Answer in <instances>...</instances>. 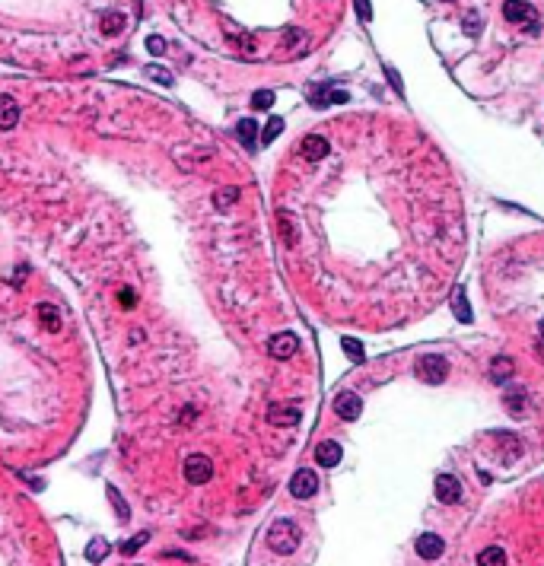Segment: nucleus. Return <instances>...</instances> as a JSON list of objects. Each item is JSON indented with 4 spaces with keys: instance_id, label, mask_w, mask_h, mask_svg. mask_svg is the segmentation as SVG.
I'll list each match as a JSON object with an SVG mask.
<instances>
[{
    "instance_id": "f257e3e1",
    "label": "nucleus",
    "mask_w": 544,
    "mask_h": 566,
    "mask_svg": "<svg viewBox=\"0 0 544 566\" xmlns=\"http://www.w3.org/2000/svg\"><path fill=\"white\" fill-rule=\"evenodd\" d=\"M299 525L296 522H290V518H277L271 528H268V547L274 554H293L299 547Z\"/></svg>"
},
{
    "instance_id": "f03ea898",
    "label": "nucleus",
    "mask_w": 544,
    "mask_h": 566,
    "mask_svg": "<svg viewBox=\"0 0 544 566\" xmlns=\"http://www.w3.org/2000/svg\"><path fill=\"white\" fill-rule=\"evenodd\" d=\"M445 376H449V363H445V356H439V353H427V356L417 360V378H423L427 385H439V382H445Z\"/></svg>"
},
{
    "instance_id": "7ed1b4c3",
    "label": "nucleus",
    "mask_w": 544,
    "mask_h": 566,
    "mask_svg": "<svg viewBox=\"0 0 544 566\" xmlns=\"http://www.w3.org/2000/svg\"><path fill=\"white\" fill-rule=\"evenodd\" d=\"M214 477V461L207 458V455H201V452H194V455H188L185 458V481L194 487L207 484Z\"/></svg>"
},
{
    "instance_id": "20e7f679",
    "label": "nucleus",
    "mask_w": 544,
    "mask_h": 566,
    "mask_svg": "<svg viewBox=\"0 0 544 566\" xmlns=\"http://www.w3.org/2000/svg\"><path fill=\"white\" fill-rule=\"evenodd\" d=\"M290 493H293L296 500L315 496V493H319V474H315L312 468H299L296 474H293V481H290Z\"/></svg>"
},
{
    "instance_id": "39448f33",
    "label": "nucleus",
    "mask_w": 544,
    "mask_h": 566,
    "mask_svg": "<svg viewBox=\"0 0 544 566\" xmlns=\"http://www.w3.org/2000/svg\"><path fill=\"white\" fill-rule=\"evenodd\" d=\"M296 350H299V337L290 334V331H281V334H274L268 341V353H271L274 360H290Z\"/></svg>"
},
{
    "instance_id": "423d86ee",
    "label": "nucleus",
    "mask_w": 544,
    "mask_h": 566,
    "mask_svg": "<svg viewBox=\"0 0 544 566\" xmlns=\"http://www.w3.org/2000/svg\"><path fill=\"white\" fill-rule=\"evenodd\" d=\"M503 17L510 19V23H528V29L532 32H538V23H535V10L528 7L525 0H506L503 3Z\"/></svg>"
},
{
    "instance_id": "0eeeda50",
    "label": "nucleus",
    "mask_w": 544,
    "mask_h": 566,
    "mask_svg": "<svg viewBox=\"0 0 544 566\" xmlns=\"http://www.w3.org/2000/svg\"><path fill=\"white\" fill-rule=\"evenodd\" d=\"M334 414H338L341 420H356L363 414V401L354 392H341L338 398H334Z\"/></svg>"
},
{
    "instance_id": "6e6552de",
    "label": "nucleus",
    "mask_w": 544,
    "mask_h": 566,
    "mask_svg": "<svg viewBox=\"0 0 544 566\" xmlns=\"http://www.w3.org/2000/svg\"><path fill=\"white\" fill-rule=\"evenodd\" d=\"M436 500L445 503V506L459 503V500H462V484H459L452 474H439L436 477Z\"/></svg>"
},
{
    "instance_id": "1a4fd4ad",
    "label": "nucleus",
    "mask_w": 544,
    "mask_h": 566,
    "mask_svg": "<svg viewBox=\"0 0 544 566\" xmlns=\"http://www.w3.org/2000/svg\"><path fill=\"white\" fill-rule=\"evenodd\" d=\"M268 420H271L274 427H296L299 407H293V404H271L268 407Z\"/></svg>"
},
{
    "instance_id": "9d476101",
    "label": "nucleus",
    "mask_w": 544,
    "mask_h": 566,
    "mask_svg": "<svg viewBox=\"0 0 544 566\" xmlns=\"http://www.w3.org/2000/svg\"><path fill=\"white\" fill-rule=\"evenodd\" d=\"M414 550H417L423 560H439V557H443V550H445V544H443V538H439V534L427 532V534H421V538H417Z\"/></svg>"
},
{
    "instance_id": "9b49d317",
    "label": "nucleus",
    "mask_w": 544,
    "mask_h": 566,
    "mask_svg": "<svg viewBox=\"0 0 544 566\" xmlns=\"http://www.w3.org/2000/svg\"><path fill=\"white\" fill-rule=\"evenodd\" d=\"M328 153H331V143L325 137H319V134H309V137L303 140V156L309 159V163H322Z\"/></svg>"
},
{
    "instance_id": "f8f14e48",
    "label": "nucleus",
    "mask_w": 544,
    "mask_h": 566,
    "mask_svg": "<svg viewBox=\"0 0 544 566\" xmlns=\"http://www.w3.org/2000/svg\"><path fill=\"white\" fill-rule=\"evenodd\" d=\"M19 124V102L13 96H0V131H10Z\"/></svg>"
},
{
    "instance_id": "ddd939ff",
    "label": "nucleus",
    "mask_w": 544,
    "mask_h": 566,
    "mask_svg": "<svg viewBox=\"0 0 544 566\" xmlns=\"http://www.w3.org/2000/svg\"><path fill=\"white\" fill-rule=\"evenodd\" d=\"M341 455H344V449H341V443H334V439H325V443H319V449H315V461H319L322 468H334L341 461Z\"/></svg>"
},
{
    "instance_id": "4468645a",
    "label": "nucleus",
    "mask_w": 544,
    "mask_h": 566,
    "mask_svg": "<svg viewBox=\"0 0 544 566\" xmlns=\"http://www.w3.org/2000/svg\"><path fill=\"white\" fill-rule=\"evenodd\" d=\"M124 26H128V17H124V13H118V10H112V13H105V17H102L99 29H102V35H118V32H124Z\"/></svg>"
},
{
    "instance_id": "2eb2a0df",
    "label": "nucleus",
    "mask_w": 544,
    "mask_h": 566,
    "mask_svg": "<svg viewBox=\"0 0 544 566\" xmlns=\"http://www.w3.org/2000/svg\"><path fill=\"white\" fill-rule=\"evenodd\" d=\"M236 134H239L242 147L255 150V137H258V124H255V118H242V121L236 124Z\"/></svg>"
},
{
    "instance_id": "dca6fc26",
    "label": "nucleus",
    "mask_w": 544,
    "mask_h": 566,
    "mask_svg": "<svg viewBox=\"0 0 544 566\" xmlns=\"http://www.w3.org/2000/svg\"><path fill=\"white\" fill-rule=\"evenodd\" d=\"M512 372H516V363H512L510 356H496V360L490 363V378H494V382H506Z\"/></svg>"
},
{
    "instance_id": "f3484780",
    "label": "nucleus",
    "mask_w": 544,
    "mask_h": 566,
    "mask_svg": "<svg viewBox=\"0 0 544 566\" xmlns=\"http://www.w3.org/2000/svg\"><path fill=\"white\" fill-rule=\"evenodd\" d=\"M108 550L112 547H108L105 538H92V541L86 544V560H90V563H102V560L108 557Z\"/></svg>"
},
{
    "instance_id": "a211bd4d",
    "label": "nucleus",
    "mask_w": 544,
    "mask_h": 566,
    "mask_svg": "<svg viewBox=\"0 0 544 566\" xmlns=\"http://www.w3.org/2000/svg\"><path fill=\"white\" fill-rule=\"evenodd\" d=\"M35 312H39V319H41V325H45V328H51V331L61 328V319H58V309H54V305L39 303V309H35Z\"/></svg>"
},
{
    "instance_id": "6ab92c4d",
    "label": "nucleus",
    "mask_w": 544,
    "mask_h": 566,
    "mask_svg": "<svg viewBox=\"0 0 544 566\" xmlns=\"http://www.w3.org/2000/svg\"><path fill=\"white\" fill-rule=\"evenodd\" d=\"M481 566H506V554L500 547H484L478 557Z\"/></svg>"
},
{
    "instance_id": "aec40b11",
    "label": "nucleus",
    "mask_w": 544,
    "mask_h": 566,
    "mask_svg": "<svg viewBox=\"0 0 544 566\" xmlns=\"http://www.w3.org/2000/svg\"><path fill=\"white\" fill-rule=\"evenodd\" d=\"M452 309H455V315H459V321H471V305H468V296H465V290H455Z\"/></svg>"
},
{
    "instance_id": "412c9836",
    "label": "nucleus",
    "mask_w": 544,
    "mask_h": 566,
    "mask_svg": "<svg viewBox=\"0 0 544 566\" xmlns=\"http://www.w3.org/2000/svg\"><path fill=\"white\" fill-rule=\"evenodd\" d=\"M236 201H239V188H220L214 194V207H216V210H226V207L236 204Z\"/></svg>"
},
{
    "instance_id": "4be33fe9",
    "label": "nucleus",
    "mask_w": 544,
    "mask_h": 566,
    "mask_svg": "<svg viewBox=\"0 0 544 566\" xmlns=\"http://www.w3.org/2000/svg\"><path fill=\"white\" fill-rule=\"evenodd\" d=\"M281 131H283V118H277V115H274L271 121L264 124V131H261V143H271V140H277V137H281Z\"/></svg>"
},
{
    "instance_id": "5701e85b",
    "label": "nucleus",
    "mask_w": 544,
    "mask_h": 566,
    "mask_svg": "<svg viewBox=\"0 0 544 566\" xmlns=\"http://www.w3.org/2000/svg\"><path fill=\"white\" fill-rule=\"evenodd\" d=\"M503 401H506V407H510L512 414H522V404H525V392H522V388H510V392L503 394Z\"/></svg>"
},
{
    "instance_id": "b1692460",
    "label": "nucleus",
    "mask_w": 544,
    "mask_h": 566,
    "mask_svg": "<svg viewBox=\"0 0 544 566\" xmlns=\"http://www.w3.org/2000/svg\"><path fill=\"white\" fill-rule=\"evenodd\" d=\"M341 347H344V353L354 363H363V356H366V353H363V344L356 341V337H344V341H341Z\"/></svg>"
},
{
    "instance_id": "393cba45",
    "label": "nucleus",
    "mask_w": 544,
    "mask_h": 566,
    "mask_svg": "<svg viewBox=\"0 0 544 566\" xmlns=\"http://www.w3.org/2000/svg\"><path fill=\"white\" fill-rule=\"evenodd\" d=\"M271 105H274V92L271 90H258L255 96H252V108H255V112H268Z\"/></svg>"
},
{
    "instance_id": "a878e982",
    "label": "nucleus",
    "mask_w": 544,
    "mask_h": 566,
    "mask_svg": "<svg viewBox=\"0 0 544 566\" xmlns=\"http://www.w3.org/2000/svg\"><path fill=\"white\" fill-rule=\"evenodd\" d=\"M143 74H147L150 80H157L159 86H172V74H169V70H165V67H157V64H150L147 70H143Z\"/></svg>"
},
{
    "instance_id": "bb28decb",
    "label": "nucleus",
    "mask_w": 544,
    "mask_h": 566,
    "mask_svg": "<svg viewBox=\"0 0 544 566\" xmlns=\"http://www.w3.org/2000/svg\"><path fill=\"white\" fill-rule=\"evenodd\" d=\"M277 223H281V230H283V242H287V245H293V242H296V230H293V223H290V214H287V210H281Z\"/></svg>"
},
{
    "instance_id": "cd10ccee",
    "label": "nucleus",
    "mask_w": 544,
    "mask_h": 566,
    "mask_svg": "<svg viewBox=\"0 0 544 566\" xmlns=\"http://www.w3.org/2000/svg\"><path fill=\"white\" fill-rule=\"evenodd\" d=\"M147 541H150V532H141L137 538H131V541L121 544V554H124V557H128V554H137V550H141Z\"/></svg>"
},
{
    "instance_id": "c85d7f7f",
    "label": "nucleus",
    "mask_w": 544,
    "mask_h": 566,
    "mask_svg": "<svg viewBox=\"0 0 544 566\" xmlns=\"http://www.w3.org/2000/svg\"><path fill=\"white\" fill-rule=\"evenodd\" d=\"M108 500L115 503L118 518H128V516H131V512H128V506H124V500H121V496H118V490H115V487H108Z\"/></svg>"
},
{
    "instance_id": "c756f323",
    "label": "nucleus",
    "mask_w": 544,
    "mask_h": 566,
    "mask_svg": "<svg viewBox=\"0 0 544 566\" xmlns=\"http://www.w3.org/2000/svg\"><path fill=\"white\" fill-rule=\"evenodd\" d=\"M147 51H150V54H157V58H159V54H165V39H163V35H150V39H147Z\"/></svg>"
},
{
    "instance_id": "7c9ffc66",
    "label": "nucleus",
    "mask_w": 544,
    "mask_h": 566,
    "mask_svg": "<svg viewBox=\"0 0 544 566\" xmlns=\"http://www.w3.org/2000/svg\"><path fill=\"white\" fill-rule=\"evenodd\" d=\"M354 7H356V17H360L363 23H370V19H372V7H370V0H354Z\"/></svg>"
},
{
    "instance_id": "2f4dec72",
    "label": "nucleus",
    "mask_w": 544,
    "mask_h": 566,
    "mask_svg": "<svg viewBox=\"0 0 544 566\" xmlns=\"http://www.w3.org/2000/svg\"><path fill=\"white\" fill-rule=\"evenodd\" d=\"M465 32H468V35H478V32H481V19H478V17H465Z\"/></svg>"
},
{
    "instance_id": "473e14b6",
    "label": "nucleus",
    "mask_w": 544,
    "mask_h": 566,
    "mask_svg": "<svg viewBox=\"0 0 544 566\" xmlns=\"http://www.w3.org/2000/svg\"><path fill=\"white\" fill-rule=\"evenodd\" d=\"M385 74H388V83H392V86H395V92H404V86H401V77H398L395 70H392V67H385Z\"/></svg>"
},
{
    "instance_id": "72a5a7b5",
    "label": "nucleus",
    "mask_w": 544,
    "mask_h": 566,
    "mask_svg": "<svg viewBox=\"0 0 544 566\" xmlns=\"http://www.w3.org/2000/svg\"><path fill=\"white\" fill-rule=\"evenodd\" d=\"M121 303L124 305H134V293H131V290H124V293H121Z\"/></svg>"
},
{
    "instance_id": "f704fd0d",
    "label": "nucleus",
    "mask_w": 544,
    "mask_h": 566,
    "mask_svg": "<svg viewBox=\"0 0 544 566\" xmlns=\"http://www.w3.org/2000/svg\"><path fill=\"white\" fill-rule=\"evenodd\" d=\"M541 337H544V319H541Z\"/></svg>"
}]
</instances>
